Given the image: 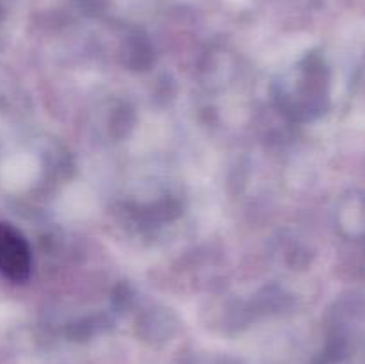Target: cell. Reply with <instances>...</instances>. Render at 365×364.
<instances>
[{
    "label": "cell",
    "mask_w": 365,
    "mask_h": 364,
    "mask_svg": "<svg viewBox=\"0 0 365 364\" xmlns=\"http://www.w3.org/2000/svg\"><path fill=\"white\" fill-rule=\"evenodd\" d=\"M0 273L13 282L27 280L31 250L18 228L0 221Z\"/></svg>",
    "instance_id": "cell-1"
}]
</instances>
